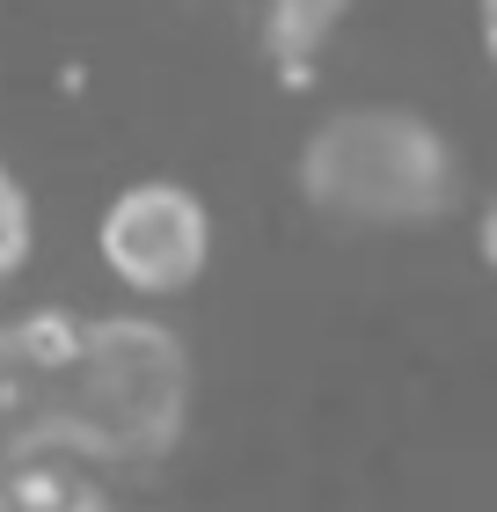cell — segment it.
I'll use <instances>...</instances> for the list:
<instances>
[{
  "instance_id": "obj_1",
  "label": "cell",
  "mask_w": 497,
  "mask_h": 512,
  "mask_svg": "<svg viewBox=\"0 0 497 512\" xmlns=\"http://www.w3.org/2000/svg\"><path fill=\"white\" fill-rule=\"evenodd\" d=\"M191 425V352L154 315L0 322V483L22 469H132Z\"/></svg>"
},
{
  "instance_id": "obj_2",
  "label": "cell",
  "mask_w": 497,
  "mask_h": 512,
  "mask_svg": "<svg viewBox=\"0 0 497 512\" xmlns=\"http://www.w3.org/2000/svg\"><path fill=\"white\" fill-rule=\"evenodd\" d=\"M293 183L329 227L410 235L461 205V154L410 103H337L300 132Z\"/></svg>"
},
{
  "instance_id": "obj_3",
  "label": "cell",
  "mask_w": 497,
  "mask_h": 512,
  "mask_svg": "<svg viewBox=\"0 0 497 512\" xmlns=\"http://www.w3.org/2000/svg\"><path fill=\"white\" fill-rule=\"evenodd\" d=\"M96 264L132 300H176L212 271V205L176 176L125 183L96 220Z\"/></svg>"
},
{
  "instance_id": "obj_4",
  "label": "cell",
  "mask_w": 497,
  "mask_h": 512,
  "mask_svg": "<svg viewBox=\"0 0 497 512\" xmlns=\"http://www.w3.org/2000/svg\"><path fill=\"white\" fill-rule=\"evenodd\" d=\"M30 249H37V205H30V183L15 176V161L0 154V286L30 271Z\"/></svg>"
},
{
  "instance_id": "obj_5",
  "label": "cell",
  "mask_w": 497,
  "mask_h": 512,
  "mask_svg": "<svg viewBox=\"0 0 497 512\" xmlns=\"http://www.w3.org/2000/svg\"><path fill=\"white\" fill-rule=\"evenodd\" d=\"M476 256H483V271L497 278V198H490L483 213H476Z\"/></svg>"
},
{
  "instance_id": "obj_6",
  "label": "cell",
  "mask_w": 497,
  "mask_h": 512,
  "mask_svg": "<svg viewBox=\"0 0 497 512\" xmlns=\"http://www.w3.org/2000/svg\"><path fill=\"white\" fill-rule=\"evenodd\" d=\"M256 8H264V0H256Z\"/></svg>"
}]
</instances>
